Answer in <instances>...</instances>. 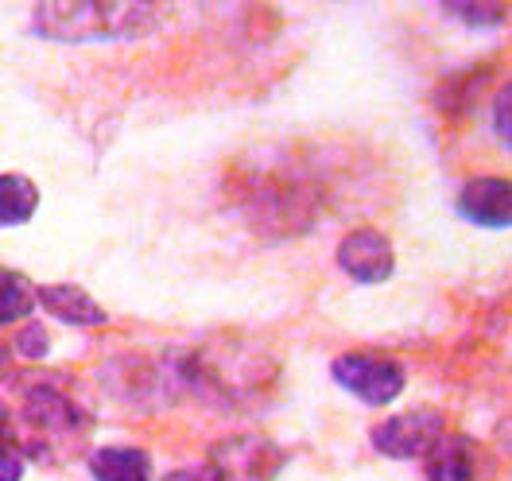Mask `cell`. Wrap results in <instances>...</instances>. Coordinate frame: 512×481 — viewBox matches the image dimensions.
<instances>
[{"label": "cell", "mask_w": 512, "mask_h": 481, "mask_svg": "<svg viewBox=\"0 0 512 481\" xmlns=\"http://www.w3.org/2000/svg\"><path fill=\"white\" fill-rule=\"evenodd\" d=\"M39 206V191L32 179L24 175H4L0 179V225H20L28 222Z\"/></svg>", "instance_id": "cell-9"}, {"label": "cell", "mask_w": 512, "mask_h": 481, "mask_svg": "<svg viewBox=\"0 0 512 481\" xmlns=\"http://www.w3.org/2000/svg\"><path fill=\"white\" fill-rule=\"evenodd\" d=\"M338 264L350 272L357 284H381V280L392 276L396 257H392L388 237H381L377 229H357L338 245Z\"/></svg>", "instance_id": "cell-4"}, {"label": "cell", "mask_w": 512, "mask_h": 481, "mask_svg": "<svg viewBox=\"0 0 512 481\" xmlns=\"http://www.w3.org/2000/svg\"><path fill=\"white\" fill-rule=\"evenodd\" d=\"M35 307V288L28 284V276L0 268V322H16L24 315H32Z\"/></svg>", "instance_id": "cell-10"}, {"label": "cell", "mask_w": 512, "mask_h": 481, "mask_svg": "<svg viewBox=\"0 0 512 481\" xmlns=\"http://www.w3.org/2000/svg\"><path fill=\"white\" fill-rule=\"evenodd\" d=\"M458 210H462L470 222L505 229L512 214L509 183H505V179H474V183H466V191L458 198Z\"/></svg>", "instance_id": "cell-5"}, {"label": "cell", "mask_w": 512, "mask_h": 481, "mask_svg": "<svg viewBox=\"0 0 512 481\" xmlns=\"http://www.w3.org/2000/svg\"><path fill=\"white\" fill-rule=\"evenodd\" d=\"M443 431H447V423L439 412H412V416H396L384 427H377L373 443L388 458H423L439 447Z\"/></svg>", "instance_id": "cell-3"}, {"label": "cell", "mask_w": 512, "mask_h": 481, "mask_svg": "<svg viewBox=\"0 0 512 481\" xmlns=\"http://www.w3.org/2000/svg\"><path fill=\"white\" fill-rule=\"evenodd\" d=\"M20 474H24V462L8 447V435L0 431V481H20Z\"/></svg>", "instance_id": "cell-11"}, {"label": "cell", "mask_w": 512, "mask_h": 481, "mask_svg": "<svg viewBox=\"0 0 512 481\" xmlns=\"http://www.w3.org/2000/svg\"><path fill=\"white\" fill-rule=\"evenodd\" d=\"M171 481H225L222 470L218 466H198V470H183V474H175Z\"/></svg>", "instance_id": "cell-13"}, {"label": "cell", "mask_w": 512, "mask_h": 481, "mask_svg": "<svg viewBox=\"0 0 512 481\" xmlns=\"http://www.w3.org/2000/svg\"><path fill=\"white\" fill-rule=\"evenodd\" d=\"M20 350H24V353H43V350H47V334H43L39 326H32V330L20 338Z\"/></svg>", "instance_id": "cell-14"}, {"label": "cell", "mask_w": 512, "mask_h": 481, "mask_svg": "<svg viewBox=\"0 0 512 481\" xmlns=\"http://www.w3.org/2000/svg\"><path fill=\"white\" fill-rule=\"evenodd\" d=\"M97 481H152V458L132 447H105L90 458Z\"/></svg>", "instance_id": "cell-8"}, {"label": "cell", "mask_w": 512, "mask_h": 481, "mask_svg": "<svg viewBox=\"0 0 512 481\" xmlns=\"http://www.w3.org/2000/svg\"><path fill=\"white\" fill-rule=\"evenodd\" d=\"M462 20H470V24H493V20H501L505 16V8H489V12H481V8H454Z\"/></svg>", "instance_id": "cell-12"}, {"label": "cell", "mask_w": 512, "mask_h": 481, "mask_svg": "<svg viewBox=\"0 0 512 481\" xmlns=\"http://www.w3.org/2000/svg\"><path fill=\"white\" fill-rule=\"evenodd\" d=\"M35 303H43L55 319L74 322V326H97L105 322V311L97 307L94 299L82 288H70V284H51V288L35 291Z\"/></svg>", "instance_id": "cell-7"}, {"label": "cell", "mask_w": 512, "mask_h": 481, "mask_svg": "<svg viewBox=\"0 0 512 481\" xmlns=\"http://www.w3.org/2000/svg\"><path fill=\"white\" fill-rule=\"evenodd\" d=\"M152 24V8L132 4H47L35 12V28L55 39H121Z\"/></svg>", "instance_id": "cell-1"}, {"label": "cell", "mask_w": 512, "mask_h": 481, "mask_svg": "<svg viewBox=\"0 0 512 481\" xmlns=\"http://www.w3.org/2000/svg\"><path fill=\"white\" fill-rule=\"evenodd\" d=\"M334 381L361 404H392L404 392V369L388 357L350 353V357L334 361Z\"/></svg>", "instance_id": "cell-2"}, {"label": "cell", "mask_w": 512, "mask_h": 481, "mask_svg": "<svg viewBox=\"0 0 512 481\" xmlns=\"http://www.w3.org/2000/svg\"><path fill=\"white\" fill-rule=\"evenodd\" d=\"M427 481H478V450L466 435H443L431 454Z\"/></svg>", "instance_id": "cell-6"}, {"label": "cell", "mask_w": 512, "mask_h": 481, "mask_svg": "<svg viewBox=\"0 0 512 481\" xmlns=\"http://www.w3.org/2000/svg\"><path fill=\"white\" fill-rule=\"evenodd\" d=\"M497 132L509 144V90H501V97H497Z\"/></svg>", "instance_id": "cell-15"}]
</instances>
